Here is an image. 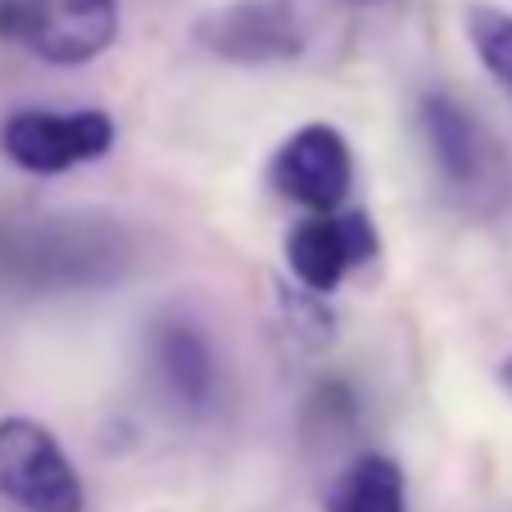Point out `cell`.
Here are the masks:
<instances>
[{
    "label": "cell",
    "mask_w": 512,
    "mask_h": 512,
    "mask_svg": "<svg viewBox=\"0 0 512 512\" xmlns=\"http://www.w3.org/2000/svg\"><path fill=\"white\" fill-rule=\"evenodd\" d=\"M463 23H467V41H472L476 59L485 64V73L503 91H512V14L494 10V5H472L463 14Z\"/></svg>",
    "instance_id": "obj_10"
},
{
    "label": "cell",
    "mask_w": 512,
    "mask_h": 512,
    "mask_svg": "<svg viewBox=\"0 0 512 512\" xmlns=\"http://www.w3.org/2000/svg\"><path fill=\"white\" fill-rule=\"evenodd\" d=\"M155 358L159 372L173 386V395H182L186 404H204L213 395V354L200 331H191L186 322H173V327L159 331Z\"/></svg>",
    "instance_id": "obj_9"
},
{
    "label": "cell",
    "mask_w": 512,
    "mask_h": 512,
    "mask_svg": "<svg viewBox=\"0 0 512 512\" xmlns=\"http://www.w3.org/2000/svg\"><path fill=\"white\" fill-rule=\"evenodd\" d=\"M268 182L281 200L300 204L309 213H331L349 195L354 182V155L349 141L331 123H304L277 145L268 164Z\"/></svg>",
    "instance_id": "obj_4"
},
{
    "label": "cell",
    "mask_w": 512,
    "mask_h": 512,
    "mask_svg": "<svg viewBox=\"0 0 512 512\" xmlns=\"http://www.w3.org/2000/svg\"><path fill=\"white\" fill-rule=\"evenodd\" d=\"M377 250H381L377 227H372V218L363 209L309 213L286 236V263L309 295H331L349 272L363 268Z\"/></svg>",
    "instance_id": "obj_5"
},
{
    "label": "cell",
    "mask_w": 512,
    "mask_h": 512,
    "mask_svg": "<svg viewBox=\"0 0 512 512\" xmlns=\"http://www.w3.org/2000/svg\"><path fill=\"white\" fill-rule=\"evenodd\" d=\"M327 512H408L399 463L386 454H358L331 481Z\"/></svg>",
    "instance_id": "obj_8"
},
{
    "label": "cell",
    "mask_w": 512,
    "mask_h": 512,
    "mask_svg": "<svg viewBox=\"0 0 512 512\" xmlns=\"http://www.w3.org/2000/svg\"><path fill=\"white\" fill-rule=\"evenodd\" d=\"M204 50L236 64H277L295 59L304 50V23L286 0H232L223 10H213L195 28Z\"/></svg>",
    "instance_id": "obj_6"
},
{
    "label": "cell",
    "mask_w": 512,
    "mask_h": 512,
    "mask_svg": "<svg viewBox=\"0 0 512 512\" xmlns=\"http://www.w3.org/2000/svg\"><path fill=\"white\" fill-rule=\"evenodd\" d=\"M499 381H503V386L512 390V358H503V368H499Z\"/></svg>",
    "instance_id": "obj_11"
},
{
    "label": "cell",
    "mask_w": 512,
    "mask_h": 512,
    "mask_svg": "<svg viewBox=\"0 0 512 512\" xmlns=\"http://www.w3.org/2000/svg\"><path fill=\"white\" fill-rule=\"evenodd\" d=\"M422 136L431 150V164L440 168L449 186H476L485 177V141L476 118L454 96H422Z\"/></svg>",
    "instance_id": "obj_7"
},
{
    "label": "cell",
    "mask_w": 512,
    "mask_h": 512,
    "mask_svg": "<svg viewBox=\"0 0 512 512\" xmlns=\"http://www.w3.org/2000/svg\"><path fill=\"white\" fill-rule=\"evenodd\" d=\"M0 499L19 512H82L78 467L68 463L59 440L32 417H5L0 422Z\"/></svg>",
    "instance_id": "obj_2"
},
{
    "label": "cell",
    "mask_w": 512,
    "mask_h": 512,
    "mask_svg": "<svg viewBox=\"0 0 512 512\" xmlns=\"http://www.w3.org/2000/svg\"><path fill=\"white\" fill-rule=\"evenodd\" d=\"M0 37H14L59 68L91 64L118 37V0H5Z\"/></svg>",
    "instance_id": "obj_1"
},
{
    "label": "cell",
    "mask_w": 512,
    "mask_h": 512,
    "mask_svg": "<svg viewBox=\"0 0 512 512\" xmlns=\"http://www.w3.org/2000/svg\"><path fill=\"white\" fill-rule=\"evenodd\" d=\"M114 150V118L100 109H73V114H50V109H19L0 127V155L23 173H68L78 164Z\"/></svg>",
    "instance_id": "obj_3"
}]
</instances>
